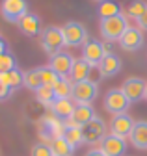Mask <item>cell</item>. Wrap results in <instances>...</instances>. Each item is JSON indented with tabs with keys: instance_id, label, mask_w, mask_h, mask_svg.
<instances>
[{
	"instance_id": "cell-1",
	"label": "cell",
	"mask_w": 147,
	"mask_h": 156,
	"mask_svg": "<svg viewBox=\"0 0 147 156\" xmlns=\"http://www.w3.org/2000/svg\"><path fill=\"white\" fill-rule=\"evenodd\" d=\"M128 23H127V17L123 13L116 15V17H110V19H101V35L106 39V41H119L123 37V34L127 32Z\"/></svg>"
},
{
	"instance_id": "cell-2",
	"label": "cell",
	"mask_w": 147,
	"mask_h": 156,
	"mask_svg": "<svg viewBox=\"0 0 147 156\" xmlns=\"http://www.w3.org/2000/svg\"><path fill=\"white\" fill-rule=\"evenodd\" d=\"M62 32H63V41H65V47H80L84 45L89 35H88V30L82 23L78 21H69L62 26Z\"/></svg>"
},
{
	"instance_id": "cell-3",
	"label": "cell",
	"mask_w": 147,
	"mask_h": 156,
	"mask_svg": "<svg viewBox=\"0 0 147 156\" xmlns=\"http://www.w3.org/2000/svg\"><path fill=\"white\" fill-rule=\"evenodd\" d=\"M62 47H65V41H63V32L60 26H47L43 32H41V48L54 56L56 52L62 50Z\"/></svg>"
},
{
	"instance_id": "cell-4",
	"label": "cell",
	"mask_w": 147,
	"mask_h": 156,
	"mask_svg": "<svg viewBox=\"0 0 147 156\" xmlns=\"http://www.w3.org/2000/svg\"><path fill=\"white\" fill-rule=\"evenodd\" d=\"M99 95V86L97 82L93 80H82V82H77L73 86V95L71 99L75 101L77 104H91Z\"/></svg>"
},
{
	"instance_id": "cell-5",
	"label": "cell",
	"mask_w": 147,
	"mask_h": 156,
	"mask_svg": "<svg viewBox=\"0 0 147 156\" xmlns=\"http://www.w3.org/2000/svg\"><path fill=\"white\" fill-rule=\"evenodd\" d=\"M0 11H2V17L6 23L15 24L28 13V2L26 0H2Z\"/></svg>"
},
{
	"instance_id": "cell-6",
	"label": "cell",
	"mask_w": 147,
	"mask_h": 156,
	"mask_svg": "<svg viewBox=\"0 0 147 156\" xmlns=\"http://www.w3.org/2000/svg\"><path fill=\"white\" fill-rule=\"evenodd\" d=\"M131 101L125 97V93L121 89H110L104 97V110L112 115H119V113H127Z\"/></svg>"
},
{
	"instance_id": "cell-7",
	"label": "cell",
	"mask_w": 147,
	"mask_h": 156,
	"mask_svg": "<svg viewBox=\"0 0 147 156\" xmlns=\"http://www.w3.org/2000/svg\"><path fill=\"white\" fill-rule=\"evenodd\" d=\"M145 86H147L145 80H142L138 76H131V78H127L123 82L121 91L125 93V97L132 104V102H140V101L145 99Z\"/></svg>"
},
{
	"instance_id": "cell-8",
	"label": "cell",
	"mask_w": 147,
	"mask_h": 156,
	"mask_svg": "<svg viewBox=\"0 0 147 156\" xmlns=\"http://www.w3.org/2000/svg\"><path fill=\"white\" fill-rule=\"evenodd\" d=\"M106 123L101 117H93L88 125L82 126V134H84V143H101V140L106 136Z\"/></svg>"
},
{
	"instance_id": "cell-9",
	"label": "cell",
	"mask_w": 147,
	"mask_h": 156,
	"mask_svg": "<svg viewBox=\"0 0 147 156\" xmlns=\"http://www.w3.org/2000/svg\"><path fill=\"white\" fill-rule=\"evenodd\" d=\"M104 45L101 41H97V39H88V41L82 45V58L91 65V67H99V63L102 62L104 58Z\"/></svg>"
},
{
	"instance_id": "cell-10",
	"label": "cell",
	"mask_w": 147,
	"mask_h": 156,
	"mask_svg": "<svg viewBox=\"0 0 147 156\" xmlns=\"http://www.w3.org/2000/svg\"><path fill=\"white\" fill-rule=\"evenodd\" d=\"M73 63H75V58H73L69 52H63V50H60V52H56L54 56H50V67H52V71L56 73L60 78H69V74H71V69H73Z\"/></svg>"
},
{
	"instance_id": "cell-11",
	"label": "cell",
	"mask_w": 147,
	"mask_h": 156,
	"mask_svg": "<svg viewBox=\"0 0 147 156\" xmlns=\"http://www.w3.org/2000/svg\"><path fill=\"white\" fill-rule=\"evenodd\" d=\"M99 149L106 156H125V152H127V141H125V138H119V136L106 134L104 138L101 140V143H99Z\"/></svg>"
},
{
	"instance_id": "cell-12",
	"label": "cell",
	"mask_w": 147,
	"mask_h": 156,
	"mask_svg": "<svg viewBox=\"0 0 147 156\" xmlns=\"http://www.w3.org/2000/svg\"><path fill=\"white\" fill-rule=\"evenodd\" d=\"M143 32L138 28V26H128L127 32L123 34V37L119 39V45L123 50L127 52H134V50H140L143 47Z\"/></svg>"
},
{
	"instance_id": "cell-13",
	"label": "cell",
	"mask_w": 147,
	"mask_h": 156,
	"mask_svg": "<svg viewBox=\"0 0 147 156\" xmlns=\"http://www.w3.org/2000/svg\"><path fill=\"white\" fill-rule=\"evenodd\" d=\"M136 121L132 119L128 113H119V115H114L112 123H110V134L114 136H119V138H128L134 128Z\"/></svg>"
},
{
	"instance_id": "cell-14",
	"label": "cell",
	"mask_w": 147,
	"mask_h": 156,
	"mask_svg": "<svg viewBox=\"0 0 147 156\" xmlns=\"http://www.w3.org/2000/svg\"><path fill=\"white\" fill-rule=\"evenodd\" d=\"M93 117H97V115H95V110H93L91 104H77L75 112H73V115H71V119L67 121V125L82 128L84 125H88L91 119H93Z\"/></svg>"
},
{
	"instance_id": "cell-15",
	"label": "cell",
	"mask_w": 147,
	"mask_h": 156,
	"mask_svg": "<svg viewBox=\"0 0 147 156\" xmlns=\"http://www.w3.org/2000/svg\"><path fill=\"white\" fill-rule=\"evenodd\" d=\"M17 26H19V30L28 35V37H35V35H41V21H39V17L38 15H34V13H26L19 23H17Z\"/></svg>"
},
{
	"instance_id": "cell-16",
	"label": "cell",
	"mask_w": 147,
	"mask_h": 156,
	"mask_svg": "<svg viewBox=\"0 0 147 156\" xmlns=\"http://www.w3.org/2000/svg\"><path fill=\"white\" fill-rule=\"evenodd\" d=\"M99 74L101 78H110V76H114L121 71V60L114 54V52H110V54H104L102 58V62L99 63Z\"/></svg>"
},
{
	"instance_id": "cell-17",
	"label": "cell",
	"mask_w": 147,
	"mask_h": 156,
	"mask_svg": "<svg viewBox=\"0 0 147 156\" xmlns=\"http://www.w3.org/2000/svg\"><path fill=\"white\" fill-rule=\"evenodd\" d=\"M75 106L77 104H75L73 99H56L52 102L50 110H52L54 117H58V119H62V121H69L73 112H75Z\"/></svg>"
},
{
	"instance_id": "cell-18",
	"label": "cell",
	"mask_w": 147,
	"mask_h": 156,
	"mask_svg": "<svg viewBox=\"0 0 147 156\" xmlns=\"http://www.w3.org/2000/svg\"><path fill=\"white\" fill-rule=\"evenodd\" d=\"M131 143L140 149V151H145L147 149V121H136L131 136H128Z\"/></svg>"
},
{
	"instance_id": "cell-19",
	"label": "cell",
	"mask_w": 147,
	"mask_h": 156,
	"mask_svg": "<svg viewBox=\"0 0 147 156\" xmlns=\"http://www.w3.org/2000/svg\"><path fill=\"white\" fill-rule=\"evenodd\" d=\"M89 73H91V65L84 60V58H75V63H73L69 80H71L73 84L82 82V80H88V78H89Z\"/></svg>"
},
{
	"instance_id": "cell-20",
	"label": "cell",
	"mask_w": 147,
	"mask_h": 156,
	"mask_svg": "<svg viewBox=\"0 0 147 156\" xmlns=\"http://www.w3.org/2000/svg\"><path fill=\"white\" fill-rule=\"evenodd\" d=\"M0 82H2L4 86H8L9 89H17V87H21L23 82H24V73L17 67L9 73H0Z\"/></svg>"
},
{
	"instance_id": "cell-21",
	"label": "cell",
	"mask_w": 147,
	"mask_h": 156,
	"mask_svg": "<svg viewBox=\"0 0 147 156\" xmlns=\"http://www.w3.org/2000/svg\"><path fill=\"white\" fill-rule=\"evenodd\" d=\"M48 145H50L54 156H71L73 152H75V149L67 143V140L63 138V136H54V138L48 141Z\"/></svg>"
},
{
	"instance_id": "cell-22",
	"label": "cell",
	"mask_w": 147,
	"mask_h": 156,
	"mask_svg": "<svg viewBox=\"0 0 147 156\" xmlns=\"http://www.w3.org/2000/svg\"><path fill=\"white\" fill-rule=\"evenodd\" d=\"M63 138L67 140V143L73 147V149H77V147H80L82 143H84V134H82V128H78V126H65L63 128Z\"/></svg>"
},
{
	"instance_id": "cell-23",
	"label": "cell",
	"mask_w": 147,
	"mask_h": 156,
	"mask_svg": "<svg viewBox=\"0 0 147 156\" xmlns=\"http://www.w3.org/2000/svg\"><path fill=\"white\" fill-rule=\"evenodd\" d=\"M73 84L69 78H60V80L54 84V95H56V99H71L73 95Z\"/></svg>"
},
{
	"instance_id": "cell-24",
	"label": "cell",
	"mask_w": 147,
	"mask_h": 156,
	"mask_svg": "<svg viewBox=\"0 0 147 156\" xmlns=\"http://www.w3.org/2000/svg\"><path fill=\"white\" fill-rule=\"evenodd\" d=\"M35 93V99H38L39 104H45V106H52V102L56 101V95H54V87L52 86H41Z\"/></svg>"
},
{
	"instance_id": "cell-25",
	"label": "cell",
	"mask_w": 147,
	"mask_h": 156,
	"mask_svg": "<svg viewBox=\"0 0 147 156\" xmlns=\"http://www.w3.org/2000/svg\"><path fill=\"white\" fill-rule=\"evenodd\" d=\"M23 86H24L26 89H32V91H38V89L43 86V84H41V76H39L38 67L24 73V82H23Z\"/></svg>"
},
{
	"instance_id": "cell-26",
	"label": "cell",
	"mask_w": 147,
	"mask_h": 156,
	"mask_svg": "<svg viewBox=\"0 0 147 156\" xmlns=\"http://www.w3.org/2000/svg\"><path fill=\"white\" fill-rule=\"evenodd\" d=\"M99 15H101V19H110V17H116V15H119L121 13V8L116 4V2H112V0H104V2H101L99 4Z\"/></svg>"
},
{
	"instance_id": "cell-27",
	"label": "cell",
	"mask_w": 147,
	"mask_h": 156,
	"mask_svg": "<svg viewBox=\"0 0 147 156\" xmlns=\"http://www.w3.org/2000/svg\"><path fill=\"white\" fill-rule=\"evenodd\" d=\"M38 71H39L41 84H43V86H54V84L60 80V76L52 71L50 65H41V67H38Z\"/></svg>"
},
{
	"instance_id": "cell-28",
	"label": "cell",
	"mask_w": 147,
	"mask_h": 156,
	"mask_svg": "<svg viewBox=\"0 0 147 156\" xmlns=\"http://www.w3.org/2000/svg\"><path fill=\"white\" fill-rule=\"evenodd\" d=\"M145 9H147V4L143 2V0H132V2L128 4V8H127V15L132 17L134 21H136V19H140L143 15Z\"/></svg>"
},
{
	"instance_id": "cell-29",
	"label": "cell",
	"mask_w": 147,
	"mask_h": 156,
	"mask_svg": "<svg viewBox=\"0 0 147 156\" xmlns=\"http://www.w3.org/2000/svg\"><path fill=\"white\" fill-rule=\"evenodd\" d=\"M17 69V60H15V56L11 52H4V54H0V73H9Z\"/></svg>"
},
{
	"instance_id": "cell-30",
	"label": "cell",
	"mask_w": 147,
	"mask_h": 156,
	"mask_svg": "<svg viewBox=\"0 0 147 156\" xmlns=\"http://www.w3.org/2000/svg\"><path fill=\"white\" fill-rule=\"evenodd\" d=\"M30 156H54L52 154V149H50V145L48 143H35L34 147H32V152H30Z\"/></svg>"
},
{
	"instance_id": "cell-31",
	"label": "cell",
	"mask_w": 147,
	"mask_h": 156,
	"mask_svg": "<svg viewBox=\"0 0 147 156\" xmlns=\"http://www.w3.org/2000/svg\"><path fill=\"white\" fill-rule=\"evenodd\" d=\"M11 93H13V89H9L8 86H4L2 82H0V101H6V99H9V97H11Z\"/></svg>"
},
{
	"instance_id": "cell-32",
	"label": "cell",
	"mask_w": 147,
	"mask_h": 156,
	"mask_svg": "<svg viewBox=\"0 0 147 156\" xmlns=\"http://www.w3.org/2000/svg\"><path fill=\"white\" fill-rule=\"evenodd\" d=\"M136 26L143 32V30H147V9L143 11V15L140 17V19H136Z\"/></svg>"
},
{
	"instance_id": "cell-33",
	"label": "cell",
	"mask_w": 147,
	"mask_h": 156,
	"mask_svg": "<svg viewBox=\"0 0 147 156\" xmlns=\"http://www.w3.org/2000/svg\"><path fill=\"white\" fill-rule=\"evenodd\" d=\"M86 156H106L101 149H91V151H88L86 152Z\"/></svg>"
},
{
	"instance_id": "cell-34",
	"label": "cell",
	"mask_w": 147,
	"mask_h": 156,
	"mask_svg": "<svg viewBox=\"0 0 147 156\" xmlns=\"http://www.w3.org/2000/svg\"><path fill=\"white\" fill-rule=\"evenodd\" d=\"M4 52H8V45H6L4 39L0 37V54H4Z\"/></svg>"
},
{
	"instance_id": "cell-35",
	"label": "cell",
	"mask_w": 147,
	"mask_h": 156,
	"mask_svg": "<svg viewBox=\"0 0 147 156\" xmlns=\"http://www.w3.org/2000/svg\"><path fill=\"white\" fill-rule=\"evenodd\" d=\"M145 101H147V86H145Z\"/></svg>"
},
{
	"instance_id": "cell-36",
	"label": "cell",
	"mask_w": 147,
	"mask_h": 156,
	"mask_svg": "<svg viewBox=\"0 0 147 156\" xmlns=\"http://www.w3.org/2000/svg\"><path fill=\"white\" fill-rule=\"evenodd\" d=\"M97 2H99V4H101V2H104V0H97Z\"/></svg>"
}]
</instances>
